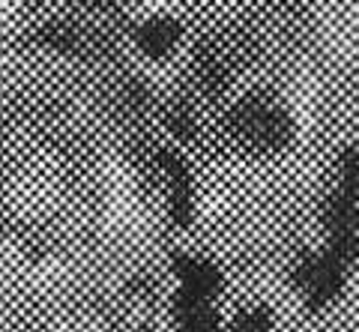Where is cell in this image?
I'll list each match as a JSON object with an SVG mask.
<instances>
[{"label": "cell", "instance_id": "cell-1", "mask_svg": "<svg viewBox=\"0 0 359 332\" xmlns=\"http://www.w3.org/2000/svg\"><path fill=\"white\" fill-rule=\"evenodd\" d=\"M347 270L351 267L341 263L330 249L311 251L297 263L294 284L311 312H323V308H330L341 296L344 282H347Z\"/></svg>", "mask_w": 359, "mask_h": 332}, {"label": "cell", "instance_id": "cell-2", "mask_svg": "<svg viewBox=\"0 0 359 332\" xmlns=\"http://www.w3.org/2000/svg\"><path fill=\"white\" fill-rule=\"evenodd\" d=\"M327 249L347 267L359 261V201L339 189L327 201Z\"/></svg>", "mask_w": 359, "mask_h": 332}, {"label": "cell", "instance_id": "cell-3", "mask_svg": "<svg viewBox=\"0 0 359 332\" xmlns=\"http://www.w3.org/2000/svg\"><path fill=\"white\" fill-rule=\"evenodd\" d=\"M237 129L257 147H282L294 135V123H290L287 111L278 105H264V102H245L237 111Z\"/></svg>", "mask_w": 359, "mask_h": 332}, {"label": "cell", "instance_id": "cell-4", "mask_svg": "<svg viewBox=\"0 0 359 332\" xmlns=\"http://www.w3.org/2000/svg\"><path fill=\"white\" fill-rule=\"evenodd\" d=\"M171 270L177 275V291L201 296V300H216L222 284H224L216 263H210L204 258H195V254H174Z\"/></svg>", "mask_w": 359, "mask_h": 332}, {"label": "cell", "instance_id": "cell-5", "mask_svg": "<svg viewBox=\"0 0 359 332\" xmlns=\"http://www.w3.org/2000/svg\"><path fill=\"white\" fill-rule=\"evenodd\" d=\"M174 320L177 332H224L216 300H201V296L183 291L174 293Z\"/></svg>", "mask_w": 359, "mask_h": 332}, {"label": "cell", "instance_id": "cell-6", "mask_svg": "<svg viewBox=\"0 0 359 332\" xmlns=\"http://www.w3.org/2000/svg\"><path fill=\"white\" fill-rule=\"evenodd\" d=\"M183 36V25H180L177 18L171 15H153L147 18L144 25H138L135 30V46H138L147 57H165V54H171L174 46Z\"/></svg>", "mask_w": 359, "mask_h": 332}, {"label": "cell", "instance_id": "cell-7", "mask_svg": "<svg viewBox=\"0 0 359 332\" xmlns=\"http://www.w3.org/2000/svg\"><path fill=\"white\" fill-rule=\"evenodd\" d=\"M162 168L168 174V192H171V219L177 225H189L192 219V174L177 153H162Z\"/></svg>", "mask_w": 359, "mask_h": 332}, {"label": "cell", "instance_id": "cell-8", "mask_svg": "<svg viewBox=\"0 0 359 332\" xmlns=\"http://www.w3.org/2000/svg\"><path fill=\"white\" fill-rule=\"evenodd\" d=\"M339 192L359 201V144L344 150L339 159Z\"/></svg>", "mask_w": 359, "mask_h": 332}, {"label": "cell", "instance_id": "cell-9", "mask_svg": "<svg viewBox=\"0 0 359 332\" xmlns=\"http://www.w3.org/2000/svg\"><path fill=\"white\" fill-rule=\"evenodd\" d=\"M228 332H273V320H269L266 308H245L233 317Z\"/></svg>", "mask_w": 359, "mask_h": 332}]
</instances>
